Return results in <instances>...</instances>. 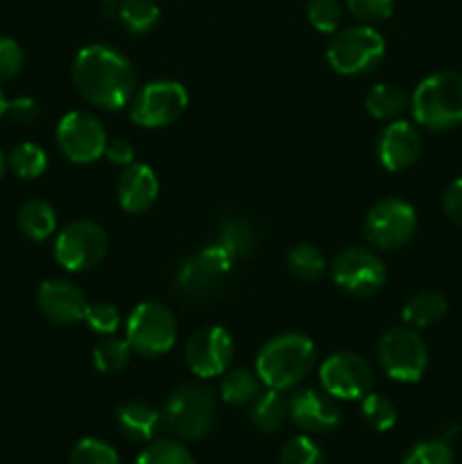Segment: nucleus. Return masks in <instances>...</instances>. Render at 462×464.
Here are the masks:
<instances>
[{"mask_svg":"<svg viewBox=\"0 0 462 464\" xmlns=\"http://www.w3.org/2000/svg\"><path fill=\"white\" fill-rule=\"evenodd\" d=\"M109 3H111V0H109Z\"/></svg>","mask_w":462,"mask_h":464,"instance_id":"a18cd8bd","label":"nucleus"},{"mask_svg":"<svg viewBox=\"0 0 462 464\" xmlns=\"http://www.w3.org/2000/svg\"><path fill=\"white\" fill-rule=\"evenodd\" d=\"M320 383L322 390L333 399L358 401L374 388V370L358 353L340 352L322 362Z\"/></svg>","mask_w":462,"mask_h":464,"instance_id":"ddd939ff","label":"nucleus"},{"mask_svg":"<svg viewBox=\"0 0 462 464\" xmlns=\"http://www.w3.org/2000/svg\"><path fill=\"white\" fill-rule=\"evenodd\" d=\"M107 234L98 222L75 220L57 234L54 258L68 272L91 270L107 256Z\"/></svg>","mask_w":462,"mask_h":464,"instance_id":"9d476101","label":"nucleus"},{"mask_svg":"<svg viewBox=\"0 0 462 464\" xmlns=\"http://www.w3.org/2000/svg\"><path fill=\"white\" fill-rule=\"evenodd\" d=\"M252 424L263 433H274L288 417V401L279 390L267 388V392H258L249 408Z\"/></svg>","mask_w":462,"mask_h":464,"instance_id":"b1692460","label":"nucleus"},{"mask_svg":"<svg viewBox=\"0 0 462 464\" xmlns=\"http://www.w3.org/2000/svg\"><path fill=\"white\" fill-rule=\"evenodd\" d=\"M18 227L30 240H48L57 229V213L45 199H27L18 211Z\"/></svg>","mask_w":462,"mask_h":464,"instance_id":"5701e85b","label":"nucleus"},{"mask_svg":"<svg viewBox=\"0 0 462 464\" xmlns=\"http://www.w3.org/2000/svg\"><path fill=\"white\" fill-rule=\"evenodd\" d=\"M130 118L139 127L157 130L168 127L186 111L188 107V93L184 84L175 80H157L136 91L130 100Z\"/></svg>","mask_w":462,"mask_h":464,"instance_id":"1a4fd4ad","label":"nucleus"},{"mask_svg":"<svg viewBox=\"0 0 462 464\" xmlns=\"http://www.w3.org/2000/svg\"><path fill=\"white\" fill-rule=\"evenodd\" d=\"M9 170L21 179H36L48 168V154L36 143H21L9 152L7 157Z\"/></svg>","mask_w":462,"mask_h":464,"instance_id":"cd10ccee","label":"nucleus"},{"mask_svg":"<svg viewBox=\"0 0 462 464\" xmlns=\"http://www.w3.org/2000/svg\"><path fill=\"white\" fill-rule=\"evenodd\" d=\"M421 134L412 122L408 121H392L380 130L376 139V154L379 161L383 163L385 170L401 172L415 166L417 159L421 157Z\"/></svg>","mask_w":462,"mask_h":464,"instance_id":"f3484780","label":"nucleus"},{"mask_svg":"<svg viewBox=\"0 0 462 464\" xmlns=\"http://www.w3.org/2000/svg\"><path fill=\"white\" fill-rule=\"evenodd\" d=\"M410 104L406 91L397 84H376L371 86L365 98V107L370 116L376 121H397Z\"/></svg>","mask_w":462,"mask_h":464,"instance_id":"393cba45","label":"nucleus"},{"mask_svg":"<svg viewBox=\"0 0 462 464\" xmlns=\"http://www.w3.org/2000/svg\"><path fill=\"white\" fill-rule=\"evenodd\" d=\"M36 306L54 324H75L86 315V295L75 284L63 279L43 281L36 290Z\"/></svg>","mask_w":462,"mask_h":464,"instance_id":"a211bd4d","label":"nucleus"},{"mask_svg":"<svg viewBox=\"0 0 462 464\" xmlns=\"http://www.w3.org/2000/svg\"><path fill=\"white\" fill-rule=\"evenodd\" d=\"M163 426L181 440H202L213 429L217 401L204 385L186 383L172 392L163 408Z\"/></svg>","mask_w":462,"mask_h":464,"instance_id":"20e7f679","label":"nucleus"},{"mask_svg":"<svg viewBox=\"0 0 462 464\" xmlns=\"http://www.w3.org/2000/svg\"><path fill=\"white\" fill-rule=\"evenodd\" d=\"M125 340L131 352L145 358L163 356L175 347L177 322L170 308L157 302H143L127 317Z\"/></svg>","mask_w":462,"mask_h":464,"instance_id":"0eeeda50","label":"nucleus"},{"mask_svg":"<svg viewBox=\"0 0 462 464\" xmlns=\"http://www.w3.org/2000/svg\"><path fill=\"white\" fill-rule=\"evenodd\" d=\"M362 421L376 433H385L397 424V406L383 394L370 392L361 399Z\"/></svg>","mask_w":462,"mask_h":464,"instance_id":"7c9ffc66","label":"nucleus"},{"mask_svg":"<svg viewBox=\"0 0 462 464\" xmlns=\"http://www.w3.org/2000/svg\"><path fill=\"white\" fill-rule=\"evenodd\" d=\"M385 57V41L374 27L356 25L333 32L326 45V59L340 75H365Z\"/></svg>","mask_w":462,"mask_h":464,"instance_id":"39448f33","label":"nucleus"},{"mask_svg":"<svg viewBox=\"0 0 462 464\" xmlns=\"http://www.w3.org/2000/svg\"><path fill=\"white\" fill-rule=\"evenodd\" d=\"M72 82L86 102L107 111L127 107L136 93L134 63L111 45L93 44L72 59Z\"/></svg>","mask_w":462,"mask_h":464,"instance_id":"f257e3e1","label":"nucleus"},{"mask_svg":"<svg viewBox=\"0 0 462 464\" xmlns=\"http://www.w3.org/2000/svg\"><path fill=\"white\" fill-rule=\"evenodd\" d=\"M57 143L72 163H93L104 157L109 140L98 118L86 111H71L59 121Z\"/></svg>","mask_w":462,"mask_h":464,"instance_id":"4468645a","label":"nucleus"},{"mask_svg":"<svg viewBox=\"0 0 462 464\" xmlns=\"http://www.w3.org/2000/svg\"><path fill=\"white\" fill-rule=\"evenodd\" d=\"M447 308L448 304L444 295L435 293V290H421L403 304L401 320L412 329H426V326L438 324L447 315Z\"/></svg>","mask_w":462,"mask_h":464,"instance_id":"4be33fe9","label":"nucleus"},{"mask_svg":"<svg viewBox=\"0 0 462 464\" xmlns=\"http://www.w3.org/2000/svg\"><path fill=\"white\" fill-rule=\"evenodd\" d=\"M417 231L415 207L406 199L385 198L370 208L365 218V236L374 247L399 249L412 240Z\"/></svg>","mask_w":462,"mask_h":464,"instance_id":"f8f14e48","label":"nucleus"},{"mask_svg":"<svg viewBox=\"0 0 462 464\" xmlns=\"http://www.w3.org/2000/svg\"><path fill=\"white\" fill-rule=\"evenodd\" d=\"M23 68V48L18 41L0 36V82L12 80Z\"/></svg>","mask_w":462,"mask_h":464,"instance_id":"58836bf2","label":"nucleus"},{"mask_svg":"<svg viewBox=\"0 0 462 464\" xmlns=\"http://www.w3.org/2000/svg\"><path fill=\"white\" fill-rule=\"evenodd\" d=\"M308 21L315 30L333 34L342 21V7L338 0H308Z\"/></svg>","mask_w":462,"mask_h":464,"instance_id":"c9c22d12","label":"nucleus"},{"mask_svg":"<svg viewBox=\"0 0 462 464\" xmlns=\"http://www.w3.org/2000/svg\"><path fill=\"white\" fill-rule=\"evenodd\" d=\"M279 464H326L324 451L308 435H297L284 444Z\"/></svg>","mask_w":462,"mask_h":464,"instance_id":"f704fd0d","label":"nucleus"},{"mask_svg":"<svg viewBox=\"0 0 462 464\" xmlns=\"http://www.w3.org/2000/svg\"><path fill=\"white\" fill-rule=\"evenodd\" d=\"M288 417L303 433H331L342 421L335 399L313 388L297 390L288 399Z\"/></svg>","mask_w":462,"mask_h":464,"instance_id":"dca6fc26","label":"nucleus"},{"mask_svg":"<svg viewBox=\"0 0 462 464\" xmlns=\"http://www.w3.org/2000/svg\"><path fill=\"white\" fill-rule=\"evenodd\" d=\"M216 245H220L231 258H245L252 256L258 247V236L254 231V227L249 225L245 218L240 216H226L222 218L220 225H217V240Z\"/></svg>","mask_w":462,"mask_h":464,"instance_id":"412c9836","label":"nucleus"},{"mask_svg":"<svg viewBox=\"0 0 462 464\" xmlns=\"http://www.w3.org/2000/svg\"><path fill=\"white\" fill-rule=\"evenodd\" d=\"M401 464H453V449L447 440H419L408 449Z\"/></svg>","mask_w":462,"mask_h":464,"instance_id":"473e14b6","label":"nucleus"},{"mask_svg":"<svg viewBox=\"0 0 462 464\" xmlns=\"http://www.w3.org/2000/svg\"><path fill=\"white\" fill-rule=\"evenodd\" d=\"M86 324L100 335H113L118 329H120V311L118 306L109 302H98V304H89L86 308V315H84Z\"/></svg>","mask_w":462,"mask_h":464,"instance_id":"e433bc0d","label":"nucleus"},{"mask_svg":"<svg viewBox=\"0 0 462 464\" xmlns=\"http://www.w3.org/2000/svg\"><path fill=\"white\" fill-rule=\"evenodd\" d=\"M104 157H107V161L113 163V166L127 168L134 163V145L125 139L109 140L107 150H104Z\"/></svg>","mask_w":462,"mask_h":464,"instance_id":"79ce46f5","label":"nucleus"},{"mask_svg":"<svg viewBox=\"0 0 462 464\" xmlns=\"http://www.w3.org/2000/svg\"><path fill=\"white\" fill-rule=\"evenodd\" d=\"M285 261H288L290 272L302 281H315L326 272L324 254L311 243L294 245L288 252V258H285Z\"/></svg>","mask_w":462,"mask_h":464,"instance_id":"c756f323","label":"nucleus"},{"mask_svg":"<svg viewBox=\"0 0 462 464\" xmlns=\"http://www.w3.org/2000/svg\"><path fill=\"white\" fill-rule=\"evenodd\" d=\"M159 5L154 0H122L118 5V18L131 34H145L159 23Z\"/></svg>","mask_w":462,"mask_h":464,"instance_id":"bb28decb","label":"nucleus"},{"mask_svg":"<svg viewBox=\"0 0 462 464\" xmlns=\"http://www.w3.org/2000/svg\"><path fill=\"white\" fill-rule=\"evenodd\" d=\"M385 374L399 383H417L428 365L424 340L412 326H392L385 331L376 349Z\"/></svg>","mask_w":462,"mask_h":464,"instance_id":"423d86ee","label":"nucleus"},{"mask_svg":"<svg viewBox=\"0 0 462 464\" xmlns=\"http://www.w3.org/2000/svg\"><path fill=\"white\" fill-rule=\"evenodd\" d=\"M159 198V179L145 163H131L118 179V204L127 213H145Z\"/></svg>","mask_w":462,"mask_h":464,"instance_id":"6ab92c4d","label":"nucleus"},{"mask_svg":"<svg viewBox=\"0 0 462 464\" xmlns=\"http://www.w3.org/2000/svg\"><path fill=\"white\" fill-rule=\"evenodd\" d=\"M317 362V349L303 334H281L267 340L256 356V374L267 388L293 390L306 379Z\"/></svg>","mask_w":462,"mask_h":464,"instance_id":"f03ea898","label":"nucleus"},{"mask_svg":"<svg viewBox=\"0 0 462 464\" xmlns=\"http://www.w3.org/2000/svg\"><path fill=\"white\" fill-rule=\"evenodd\" d=\"M442 207L448 220L462 229V177H457L456 181H451L448 188L444 190Z\"/></svg>","mask_w":462,"mask_h":464,"instance_id":"ea45409f","label":"nucleus"},{"mask_svg":"<svg viewBox=\"0 0 462 464\" xmlns=\"http://www.w3.org/2000/svg\"><path fill=\"white\" fill-rule=\"evenodd\" d=\"M231 266H234V258L220 245H208L188 261L181 263L175 276V290L188 302L213 297L225 284Z\"/></svg>","mask_w":462,"mask_h":464,"instance_id":"6e6552de","label":"nucleus"},{"mask_svg":"<svg viewBox=\"0 0 462 464\" xmlns=\"http://www.w3.org/2000/svg\"><path fill=\"white\" fill-rule=\"evenodd\" d=\"M258 392H261V379L256 372L236 367V370H226L222 374L220 397L229 406H247L256 399Z\"/></svg>","mask_w":462,"mask_h":464,"instance_id":"a878e982","label":"nucleus"},{"mask_svg":"<svg viewBox=\"0 0 462 464\" xmlns=\"http://www.w3.org/2000/svg\"><path fill=\"white\" fill-rule=\"evenodd\" d=\"M68 464H120L118 451L98 438H84L72 447Z\"/></svg>","mask_w":462,"mask_h":464,"instance_id":"72a5a7b5","label":"nucleus"},{"mask_svg":"<svg viewBox=\"0 0 462 464\" xmlns=\"http://www.w3.org/2000/svg\"><path fill=\"white\" fill-rule=\"evenodd\" d=\"M5 170H7V161H5V157L0 154V179L5 177Z\"/></svg>","mask_w":462,"mask_h":464,"instance_id":"c03bdc74","label":"nucleus"},{"mask_svg":"<svg viewBox=\"0 0 462 464\" xmlns=\"http://www.w3.org/2000/svg\"><path fill=\"white\" fill-rule=\"evenodd\" d=\"M335 285L353 297H371L388 281V270L380 256L365 247H347L331 263Z\"/></svg>","mask_w":462,"mask_h":464,"instance_id":"9b49d317","label":"nucleus"},{"mask_svg":"<svg viewBox=\"0 0 462 464\" xmlns=\"http://www.w3.org/2000/svg\"><path fill=\"white\" fill-rule=\"evenodd\" d=\"M7 113L18 125H30L39 118V107L32 98H16L7 104Z\"/></svg>","mask_w":462,"mask_h":464,"instance_id":"a19ab883","label":"nucleus"},{"mask_svg":"<svg viewBox=\"0 0 462 464\" xmlns=\"http://www.w3.org/2000/svg\"><path fill=\"white\" fill-rule=\"evenodd\" d=\"M136 464H197L184 444L175 440H154L139 458Z\"/></svg>","mask_w":462,"mask_h":464,"instance_id":"2f4dec72","label":"nucleus"},{"mask_svg":"<svg viewBox=\"0 0 462 464\" xmlns=\"http://www.w3.org/2000/svg\"><path fill=\"white\" fill-rule=\"evenodd\" d=\"M347 7L358 21L371 25L392 16L394 0H347Z\"/></svg>","mask_w":462,"mask_h":464,"instance_id":"4c0bfd02","label":"nucleus"},{"mask_svg":"<svg viewBox=\"0 0 462 464\" xmlns=\"http://www.w3.org/2000/svg\"><path fill=\"white\" fill-rule=\"evenodd\" d=\"M116 424L131 442H152L163 429V415L145 401H125L116 408Z\"/></svg>","mask_w":462,"mask_h":464,"instance_id":"aec40b11","label":"nucleus"},{"mask_svg":"<svg viewBox=\"0 0 462 464\" xmlns=\"http://www.w3.org/2000/svg\"><path fill=\"white\" fill-rule=\"evenodd\" d=\"M412 118L430 131H448L462 125V72L439 71L417 84L410 98Z\"/></svg>","mask_w":462,"mask_h":464,"instance_id":"7ed1b4c3","label":"nucleus"},{"mask_svg":"<svg viewBox=\"0 0 462 464\" xmlns=\"http://www.w3.org/2000/svg\"><path fill=\"white\" fill-rule=\"evenodd\" d=\"M234 338L222 326H204L186 344L188 370L199 379L222 376L234 361Z\"/></svg>","mask_w":462,"mask_h":464,"instance_id":"2eb2a0df","label":"nucleus"},{"mask_svg":"<svg viewBox=\"0 0 462 464\" xmlns=\"http://www.w3.org/2000/svg\"><path fill=\"white\" fill-rule=\"evenodd\" d=\"M7 100H5V95H3V91H0V118L5 116V113H7Z\"/></svg>","mask_w":462,"mask_h":464,"instance_id":"37998d69","label":"nucleus"},{"mask_svg":"<svg viewBox=\"0 0 462 464\" xmlns=\"http://www.w3.org/2000/svg\"><path fill=\"white\" fill-rule=\"evenodd\" d=\"M131 347L127 340L116 338V335H104L93 349V362L104 374H118L130 365Z\"/></svg>","mask_w":462,"mask_h":464,"instance_id":"c85d7f7f","label":"nucleus"}]
</instances>
